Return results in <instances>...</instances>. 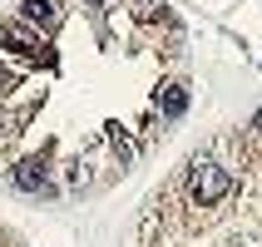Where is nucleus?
I'll list each match as a JSON object with an SVG mask.
<instances>
[{"label": "nucleus", "mask_w": 262, "mask_h": 247, "mask_svg": "<svg viewBox=\"0 0 262 247\" xmlns=\"http://www.w3.org/2000/svg\"><path fill=\"white\" fill-rule=\"evenodd\" d=\"M228 193H233V173H228L223 163L203 159V163L188 168V203L193 208H213V203H223Z\"/></svg>", "instance_id": "f257e3e1"}, {"label": "nucleus", "mask_w": 262, "mask_h": 247, "mask_svg": "<svg viewBox=\"0 0 262 247\" xmlns=\"http://www.w3.org/2000/svg\"><path fill=\"white\" fill-rule=\"evenodd\" d=\"M94 5H99V0H94Z\"/></svg>", "instance_id": "423d86ee"}, {"label": "nucleus", "mask_w": 262, "mask_h": 247, "mask_svg": "<svg viewBox=\"0 0 262 247\" xmlns=\"http://www.w3.org/2000/svg\"><path fill=\"white\" fill-rule=\"evenodd\" d=\"M183 109H188V89H183V84H168V89H163V99H159V114L163 119H178Z\"/></svg>", "instance_id": "20e7f679"}, {"label": "nucleus", "mask_w": 262, "mask_h": 247, "mask_svg": "<svg viewBox=\"0 0 262 247\" xmlns=\"http://www.w3.org/2000/svg\"><path fill=\"white\" fill-rule=\"evenodd\" d=\"M10 178H15V188H20V193L55 198V183H50V173H45V163H40V159H20V163L10 168Z\"/></svg>", "instance_id": "f03ea898"}, {"label": "nucleus", "mask_w": 262, "mask_h": 247, "mask_svg": "<svg viewBox=\"0 0 262 247\" xmlns=\"http://www.w3.org/2000/svg\"><path fill=\"white\" fill-rule=\"evenodd\" d=\"M20 20L35 30H55L59 25V0H20Z\"/></svg>", "instance_id": "7ed1b4c3"}, {"label": "nucleus", "mask_w": 262, "mask_h": 247, "mask_svg": "<svg viewBox=\"0 0 262 247\" xmlns=\"http://www.w3.org/2000/svg\"><path fill=\"white\" fill-rule=\"evenodd\" d=\"M252 129H257V133H262V109H257V114H252Z\"/></svg>", "instance_id": "39448f33"}]
</instances>
